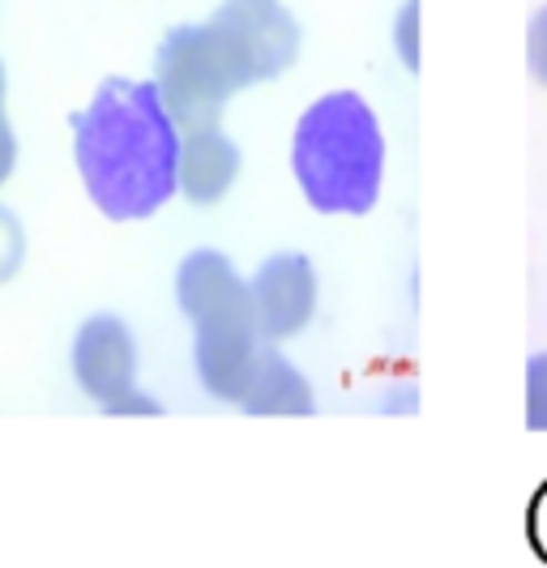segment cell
<instances>
[{
    "instance_id": "11",
    "label": "cell",
    "mask_w": 547,
    "mask_h": 568,
    "mask_svg": "<svg viewBox=\"0 0 547 568\" xmlns=\"http://www.w3.org/2000/svg\"><path fill=\"white\" fill-rule=\"evenodd\" d=\"M22 253H27V235L18 227V219L0 205V283L13 278V270L22 265Z\"/></svg>"
},
{
    "instance_id": "6",
    "label": "cell",
    "mask_w": 547,
    "mask_h": 568,
    "mask_svg": "<svg viewBox=\"0 0 547 568\" xmlns=\"http://www.w3.org/2000/svg\"><path fill=\"white\" fill-rule=\"evenodd\" d=\"M73 372L99 406H112L129 389H138V346L129 325L115 316H90L73 346Z\"/></svg>"
},
{
    "instance_id": "10",
    "label": "cell",
    "mask_w": 547,
    "mask_h": 568,
    "mask_svg": "<svg viewBox=\"0 0 547 568\" xmlns=\"http://www.w3.org/2000/svg\"><path fill=\"white\" fill-rule=\"evenodd\" d=\"M526 424L547 432V355H530L526 364Z\"/></svg>"
},
{
    "instance_id": "14",
    "label": "cell",
    "mask_w": 547,
    "mask_h": 568,
    "mask_svg": "<svg viewBox=\"0 0 547 568\" xmlns=\"http://www.w3.org/2000/svg\"><path fill=\"white\" fill-rule=\"evenodd\" d=\"M18 163V142H13V129L4 120V103H0V184L9 180V171Z\"/></svg>"
},
{
    "instance_id": "7",
    "label": "cell",
    "mask_w": 547,
    "mask_h": 568,
    "mask_svg": "<svg viewBox=\"0 0 547 568\" xmlns=\"http://www.w3.org/2000/svg\"><path fill=\"white\" fill-rule=\"evenodd\" d=\"M175 300L193 325L205 321H223V316H257L253 308V291L235 274L223 253H189L180 274H175Z\"/></svg>"
},
{
    "instance_id": "9",
    "label": "cell",
    "mask_w": 547,
    "mask_h": 568,
    "mask_svg": "<svg viewBox=\"0 0 547 568\" xmlns=\"http://www.w3.org/2000/svg\"><path fill=\"white\" fill-rule=\"evenodd\" d=\"M249 415H283V419H300L313 415V389L304 381V372L291 364L278 351H261L253 385L240 402Z\"/></svg>"
},
{
    "instance_id": "16",
    "label": "cell",
    "mask_w": 547,
    "mask_h": 568,
    "mask_svg": "<svg viewBox=\"0 0 547 568\" xmlns=\"http://www.w3.org/2000/svg\"><path fill=\"white\" fill-rule=\"evenodd\" d=\"M0 103H4V69H0Z\"/></svg>"
},
{
    "instance_id": "2",
    "label": "cell",
    "mask_w": 547,
    "mask_h": 568,
    "mask_svg": "<svg viewBox=\"0 0 547 568\" xmlns=\"http://www.w3.org/2000/svg\"><path fill=\"white\" fill-rule=\"evenodd\" d=\"M73 154L90 201L115 219H150L180 193V124L154 82L112 78L73 115Z\"/></svg>"
},
{
    "instance_id": "5",
    "label": "cell",
    "mask_w": 547,
    "mask_h": 568,
    "mask_svg": "<svg viewBox=\"0 0 547 568\" xmlns=\"http://www.w3.org/2000/svg\"><path fill=\"white\" fill-rule=\"evenodd\" d=\"M261 325L257 316H235V321H210L197 325V376L205 394L219 402H244L253 372L261 359Z\"/></svg>"
},
{
    "instance_id": "1",
    "label": "cell",
    "mask_w": 547,
    "mask_h": 568,
    "mask_svg": "<svg viewBox=\"0 0 547 568\" xmlns=\"http://www.w3.org/2000/svg\"><path fill=\"white\" fill-rule=\"evenodd\" d=\"M300 57V27L278 0H231L197 27H175L154 64V85L172 120L189 129L219 124L231 94L287 73Z\"/></svg>"
},
{
    "instance_id": "3",
    "label": "cell",
    "mask_w": 547,
    "mask_h": 568,
    "mask_svg": "<svg viewBox=\"0 0 547 568\" xmlns=\"http://www.w3.org/2000/svg\"><path fill=\"white\" fill-rule=\"evenodd\" d=\"M291 168L300 193L321 214H368L381 197L385 142L376 112L355 90L317 99L295 124Z\"/></svg>"
},
{
    "instance_id": "12",
    "label": "cell",
    "mask_w": 547,
    "mask_h": 568,
    "mask_svg": "<svg viewBox=\"0 0 547 568\" xmlns=\"http://www.w3.org/2000/svg\"><path fill=\"white\" fill-rule=\"evenodd\" d=\"M398 57L411 73L419 69V0H406L398 13Z\"/></svg>"
},
{
    "instance_id": "8",
    "label": "cell",
    "mask_w": 547,
    "mask_h": 568,
    "mask_svg": "<svg viewBox=\"0 0 547 568\" xmlns=\"http://www.w3.org/2000/svg\"><path fill=\"white\" fill-rule=\"evenodd\" d=\"M240 175V150L219 124L189 129L180 138V193L193 205H214L227 197Z\"/></svg>"
},
{
    "instance_id": "15",
    "label": "cell",
    "mask_w": 547,
    "mask_h": 568,
    "mask_svg": "<svg viewBox=\"0 0 547 568\" xmlns=\"http://www.w3.org/2000/svg\"><path fill=\"white\" fill-rule=\"evenodd\" d=\"M108 415H159V402H150V398H142L138 389H129L120 402H112V406H103Z\"/></svg>"
},
{
    "instance_id": "4",
    "label": "cell",
    "mask_w": 547,
    "mask_h": 568,
    "mask_svg": "<svg viewBox=\"0 0 547 568\" xmlns=\"http://www.w3.org/2000/svg\"><path fill=\"white\" fill-rule=\"evenodd\" d=\"M249 291H253L261 338L270 342L295 338L317 313V270L300 253L270 256L257 270V278L249 283Z\"/></svg>"
},
{
    "instance_id": "13",
    "label": "cell",
    "mask_w": 547,
    "mask_h": 568,
    "mask_svg": "<svg viewBox=\"0 0 547 568\" xmlns=\"http://www.w3.org/2000/svg\"><path fill=\"white\" fill-rule=\"evenodd\" d=\"M526 57H530V73L547 85V4L530 18V34H526Z\"/></svg>"
}]
</instances>
